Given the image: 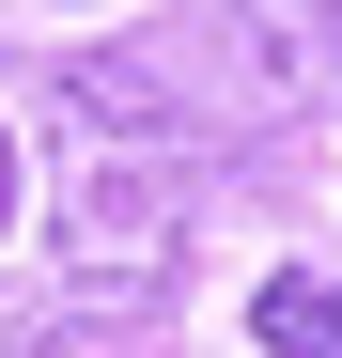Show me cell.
Listing matches in <instances>:
<instances>
[{
    "label": "cell",
    "instance_id": "obj_2",
    "mask_svg": "<svg viewBox=\"0 0 342 358\" xmlns=\"http://www.w3.org/2000/svg\"><path fill=\"white\" fill-rule=\"evenodd\" d=\"M78 78L171 156H265L311 109H342V0H171V16L78 47Z\"/></svg>",
    "mask_w": 342,
    "mask_h": 358
},
{
    "label": "cell",
    "instance_id": "obj_1",
    "mask_svg": "<svg viewBox=\"0 0 342 358\" xmlns=\"http://www.w3.org/2000/svg\"><path fill=\"white\" fill-rule=\"evenodd\" d=\"M202 171L140 141L78 63L0 47V358H78L171 312Z\"/></svg>",
    "mask_w": 342,
    "mask_h": 358
},
{
    "label": "cell",
    "instance_id": "obj_3",
    "mask_svg": "<svg viewBox=\"0 0 342 358\" xmlns=\"http://www.w3.org/2000/svg\"><path fill=\"white\" fill-rule=\"evenodd\" d=\"M249 343H265V358H342V265H265Z\"/></svg>",
    "mask_w": 342,
    "mask_h": 358
}]
</instances>
